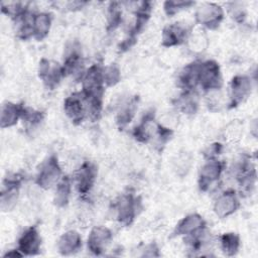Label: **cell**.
<instances>
[{"label":"cell","instance_id":"obj_31","mask_svg":"<svg viewBox=\"0 0 258 258\" xmlns=\"http://www.w3.org/2000/svg\"><path fill=\"white\" fill-rule=\"evenodd\" d=\"M221 147H222V146H221V144H219V143L212 144V145L208 148L207 152L205 153L206 157H207L208 159L217 158V155H219L220 152H221Z\"/></svg>","mask_w":258,"mask_h":258},{"label":"cell","instance_id":"obj_16","mask_svg":"<svg viewBox=\"0 0 258 258\" xmlns=\"http://www.w3.org/2000/svg\"><path fill=\"white\" fill-rule=\"evenodd\" d=\"M207 228V223L204 218L197 214H189L182 218L174 228L173 236H192L198 232Z\"/></svg>","mask_w":258,"mask_h":258},{"label":"cell","instance_id":"obj_7","mask_svg":"<svg viewBox=\"0 0 258 258\" xmlns=\"http://www.w3.org/2000/svg\"><path fill=\"white\" fill-rule=\"evenodd\" d=\"M22 178L18 174L7 176L3 181V187L0 195V207L2 212L11 211L19 198V191Z\"/></svg>","mask_w":258,"mask_h":258},{"label":"cell","instance_id":"obj_11","mask_svg":"<svg viewBox=\"0 0 258 258\" xmlns=\"http://www.w3.org/2000/svg\"><path fill=\"white\" fill-rule=\"evenodd\" d=\"M38 77L48 89L52 90L64 77L62 64L42 58L38 67Z\"/></svg>","mask_w":258,"mask_h":258},{"label":"cell","instance_id":"obj_9","mask_svg":"<svg viewBox=\"0 0 258 258\" xmlns=\"http://www.w3.org/2000/svg\"><path fill=\"white\" fill-rule=\"evenodd\" d=\"M252 91L251 78L245 75L235 76L230 83L229 108H235L250 96Z\"/></svg>","mask_w":258,"mask_h":258},{"label":"cell","instance_id":"obj_15","mask_svg":"<svg viewBox=\"0 0 258 258\" xmlns=\"http://www.w3.org/2000/svg\"><path fill=\"white\" fill-rule=\"evenodd\" d=\"M41 238L35 227L26 229L18 239L17 249L23 256H34L40 252Z\"/></svg>","mask_w":258,"mask_h":258},{"label":"cell","instance_id":"obj_20","mask_svg":"<svg viewBox=\"0 0 258 258\" xmlns=\"http://www.w3.org/2000/svg\"><path fill=\"white\" fill-rule=\"evenodd\" d=\"M24 106L13 102H6L1 106L0 112V126L1 128H9L17 124L21 119Z\"/></svg>","mask_w":258,"mask_h":258},{"label":"cell","instance_id":"obj_2","mask_svg":"<svg viewBox=\"0 0 258 258\" xmlns=\"http://www.w3.org/2000/svg\"><path fill=\"white\" fill-rule=\"evenodd\" d=\"M62 177V170L59 165L57 156L51 154L40 165L35 176V184L40 188L49 189L55 186Z\"/></svg>","mask_w":258,"mask_h":258},{"label":"cell","instance_id":"obj_6","mask_svg":"<svg viewBox=\"0 0 258 258\" xmlns=\"http://www.w3.org/2000/svg\"><path fill=\"white\" fill-rule=\"evenodd\" d=\"M66 115L74 124H80L88 116V103L83 92H75L63 102Z\"/></svg>","mask_w":258,"mask_h":258},{"label":"cell","instance_id":"obj_1","mask_svg":"<svg viewBox=\"0 0 258 258\" xmlns=\"http://www.w3.org/2000/svg\"><path fill=\"white\" fill-rule=\"evenodd\" d=\"M103 66L92 64L82 78V92L87 99H103L105 84L103 78Z\"/></svg>","mask_w":258,"mask_h":258},{"label":"cell","instance_id":"obj_12","mask_svg":"<svg viewBox=\"0 0 258 258\" xmlns=\"http://www.w3.org/2000/svg\"><path fill=\"white\" fill-rule=\"evenodd\" d=\"M240 207L239 198L234 189H227L222 192L214 203V213L220 219L233 215Z\"/></svg>","mask_w":258,"mask_h":258},{"label":"cell","instance_id":"obj_24","mask_svg":"<svg viewBox=\"0 0 258 258\" xmlns=\"http://www.w3.org/2000/svg\"><path fill=\"white\" fill-rule=\"evenodd\" d=\"M220 245L223 253L227 256H234L240 248V237L238 234L229 232L220 237Z\"/></svg>","mask_w":258,"mask_h":258},{"label":"cell","instance_id":"obj_26","mask_svg":"<svg viewBox=\"0 0 258 258\" xmlns=\"http://www.w3.org/2000/svg\"><path fill=\"white\" fill-rule=\"evenodd\" d=\"M103 78L105 87H113L120 82L121 73L116 63H111L103 68Z\"/></svg>","mask_w":258,"mask_h":258},{"label":"cell","instance_id":"obj_22","mask_svg":"<svg viewBox=\"0 0 258 258\" xmlns=\"http://www.w3.org/2000/svg\"><path fill=\"white\" fill-rule=\"evenodd\" d=\"M72 192V180L68 175H63L55 185L53 202L57 208L66 207L70 202Z\"/></svg>","mask_w":258,"mask_h":258},{"label":"cell","instance_id":"obj_14","mask_svg":"<svg viewBox=\"0 0 258 258\" xmlns=\"http://www.w3.org/2000/svg\"><path fill=\"white\" fill-rule=\"evenodd\" d=\"M190 34V29L181 22L171 23L164 27L162 31V45L171 47L185 42Z\"/></svg>","mask_w":258,"mask_h":258},{"label":"cell","instance_id":"obj_29","mask_svg":"<svg viewBox=\"0 0 258 258\" xmlns=\"http://www.w3.org/2000/svg\"><path fill=\"white\" fill-rule=\"evenodd\" d=\"M109 24L108 28L109 29H115L121 22V15L122 12L119 9V3L117 2H112L110 3L109 7Z\"/></svg>","mask_w":258,"mask_h":258},{"label":"cell","instance_id":"obj_10","mask_svg":"<svg viewBox=\"0 0 258 258\" xmlns=\"http://www.w3.org/2000/svg\"><path fill=\"white\" fill-rule=\"evenodd\" d=\"M224 162L217 158L208 159L202 166L199 174V187L202 191H207L215 182H217L224 170Z\"/></svg>","mask_w":258,"mask_h":258},{"label":"cell","instance_id":"obj_28","mask_svg":"<svg viewBox=\"0 0 258 258\" xmlns=\"http://www.w3.org/2000/svg\"><path fill=\"white\" fill-rule=\"evenodd\" d=\"M21 119L30 127H34L43 120V113L24 106Z\"/></svg>","mask_w":258,"mask_h":258},{"label":"cell","instance_id":"obj_3","mask_svg":"<svg viewBox=\"0 0 258 258\" xmlns=\"http://www.w3.org/2000/svg\"><path fill=\"white\" fill-rule=\"evenodd\" d=\"M199 86L206 92L220 90L223 86V79L219 63L214 59L200 61Z\"/></svg>","mask_w":258,"mask_h":258},{"label":"cell","instance_id":"obj_4","mask_svg":"<svg viewBox=\"0 0 258 258\" xmlns=\"http://www.w3.org/2000/svg\"><path fill=\"white\" fill-rule=\"evenodd\" d=\"M140 199L131 191L122 194L116 200L114 208L117 220L120 224L129 226L133 223L138 214V210L140 209Z\"/></svg>","mask_w":258,"mask_h":258},{"label":"cell","instance_id":"obj_5","mask_svg":"<svg viewBox=\"0 0 258 258\" xmlns=\"http://www.w3.org/2000/svg\"><path fill=\"white\" fill-rule=\"evenodd\" d=\"M225 12L222 6L213 2H205L196 11V22L207 29H217L223 21Z\"/></svg>","mask_w":258,"mask_h":258},{"label":"cell","instance_id":"obj_27","mask_svg":"<svg viewBox=\"0 0 258 258\" xmlns=\"http://www.w3.org/2000/svg\"><path fill=\"white\" fill-rule=\"evenodd\" d=\"M195 5L192 1H165L163 3V9L167 16H173L179 11L189 8L190 6Z\"/></svg>","mask_w":258,"mask_h":258},{"label":"cell","instance_id":"obj_21","mask_svg":"<svg viewBox=\"0 0 258 258\" xmlns=\"http://www.w3.org/2000/svg\"><path fill=\"white\" fill-rule=\"evenodd\" d=\"M52 17L48 12L33 13L32 16V34L36 40L45 38L50 30Z\"/></svg>","mask_w":258,"mask_h":258},{"label":"cell","instance_id":"obj_19","mask_svg":"<svg viewBox=\"0 0 258 258\" xmlns=\"http://www.w3.org/2000/svg\"><path fill=\"white\" fill-rule=\"evenodd\" d=\"M199 67L200 61L196 60L186 64L178 75V86L183 91H195L199 86Z\"/></svg>","mask_w":258,"mask_h":258},{"label":"cell","instance_id":"obj_23","mask_svg":"<svg viewBox=\"0 0 258 258\" xmlns=\"http://www.w3.org/2000/svg\"><path fill=\"white\" fill-rule=\"evenodd\" d=\"M176 106L185 114H195L199 108V98L195 91H183L177 98Z\"/></svg>","mask_w":258,"mask_h":258},{"label":"cell","instance_id":"obj_13","mask_svg":"<svg viewBox=\"0 0 258 258\" xmlns=\"http://www.w3.org/2000/svg\"><path fill=\"white\" fill-rule=\"evenodd\" d=\"M96 177V166L92 162H84L75 173V185L78 192L83 196L90 192V190L95 184Z\"/></svg>","mask_w":258,"mask_h":258},{"label":"cell","instance_id":"obj_25","mask_svg":"<svg viewBox=\"0 0 258 258\" xmlns=\"http://www.w3.org/2000/svg\"><path fill=\"white\" fill-rule=\"evenodd\" d=\"M137 107V99L133 98L123 104L117 114V124L120 128H124L132 120Z\"/></svg>","mask_w":258,"mask_h":258},{"label":"cell","instance_id":"obj_8","mask_svg":"<svg viewBox=\"0 0 258 258\" xmlns=\"http://www.w3.org/2000/svg\"><path fill=\"white\" fill-rule=\"evenodd\" d=\"M113 240L111 230L105 226H95L87 239V246L91 253L94 255H102L106 252L107 248Z\"/></svg>","mask_w":258,"mask_h":258},{"label":"cell","instance_id":"obj_30","mask_svg":"<svg viewBox=\"0 0 258 258\" xmlns=\"http://www.w3.org/2000/svg\"><path fill=\"white\" fill-rule=\"evenodd\" d=\"M232 6L229 8V12L231 17L238 21V22H242L245 19V10L242 6H239L238 3H232Z\"/></svg>","mask_w":258,"mask_h":258},{"label":"cell","instance_id":"obj_17","mask_svg":"<svg viewBox=\"0 0 258 258\" xmlns=\"http://www.w3.org/2000/svg\"><path fill=\"white\" fill-rule=\"evenodd\" d=\"M62 69L66 76H76L81 77V80L86 71H84V59L79 47L74 45V48H71L64 55Z\"/></svg>","mask_w":258,"mask_h":258},{"label":"cell","instance_id":"obj_18","mask_svg":"<svg viewBox=\"0 0 258 258\" xmlns=\"http://www.w3.org/2000/svg\"><path fill=\"white\" fill-rule=\"evenodd\" d=\"M82 248V237L75 231L70 230L63 233L57 241V250L63 256H70L79 252Z\"/></svg>","mask_w":258,"mask_h":258}]
</instances>
